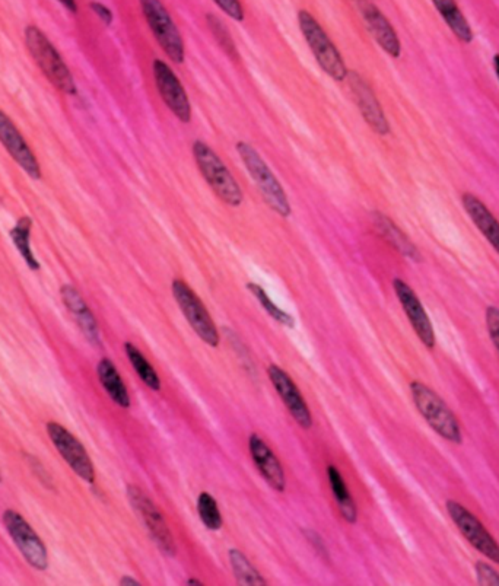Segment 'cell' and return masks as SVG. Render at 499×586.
<instances>
[{
	"instance_id": "obj_1",
	"label": "cell",
	"mask_w": 499,
	"mask_h": 586,
	"mask_svg": "<svg viewBox=\"0 0 499 586\" xmlns=\"http://www.w3.org/2000/svg\"><path fill=\"white\" fill-rule=\"evenodd\" d=\"M193 156L200 174L205 178L212 191L225 205L238 207L243 203L244 194L240 184L232 177L227 165L218 154L202 140L193 143Z\"/></svg>"
},
{
	"instance_id": "obj_2",
	"label": "cell",
	"mask_w": 499,
	"mask_h": 586,
	"mask_svg": "<svg viewBox=\"0 0 499 586\" xmlns=\"http://www.w3.org/2000/svg\"><path fill=\"white\" fill-rule=\"evenodd\" d=\"M410 393H412L413 403L416 409L422 414L429 426L434 429L438 435L443 436L447 441L460 445L463 442V433L460 429L456 416L434 390L428 385L419 381H413L410 384Z\"/></svg>"
},
{
	"instance_id": "obj_3",
	"label": "cell",
	"mask_w": 499,
	"mask_h": 586,
	"mask_svg": "<svg viewBox=\"0 0 499 586\" xmlns=\"http://www.w3.org/2000/svg\"><path fill=\"white\" fill-rule=\"evenodd\" d=\"M25 43H27L28 52L33 56L34 62L37 63L41 72L46 78L60 91L68 95L76 94V85L73 81L71 70L63 62L60 54L54 49L49 38L44 35L43 31L38 30L34 25H30L25 30Z\"/></svg>"
},
{
	"instance_id": "obj_4",
	"label": "cell",
	"mask_w": 499,
	"mask_h": 586,
	"mask_svg": "<svg viewBox=\"0 0 499 586\" xmlns=\"http://www.w3.org/2000/svg\"><path fill=\"white\" fill-rule=\"evenodd\" d=\"M237 152L243 159L244 165H246L254 183L259 187L260 193L265 197V202L268 203L270 209L278 213L282 218H288L291 215L288 196H286L285 190L282 189L278 178L275 177V174L266 164L265 159L247 142H238Z\"/></svg>"
},
{
	"instance_id": "obj_5",
	"label": "cell",
	"mask_w": 499,
	"mask_h": 586,
	"mask_svg": "<svg viewBox=\"0 0 499 586\" xmlns=\"http://www.w3.org/2000/svg\"><path fill=\"white\" fill-rule=\"evenodd\" d=\"M298 24H300L304 40L307 41L308 47L316 57L320 68L335 81H345L348 69H346L345 62H343L342 54L336 49L335 44L332 43L329 35L326 34L317 19L308 11H300Z\"/></svg>"
},
{
	"instance_id": "obj_6",
	"label": "cell",
	"mask_w": 499,
	"mask_h": 586,
	"mask_svg": "<svg viewBox=\"0 0 499 586\" xmlns=\"http://www.w3.org/2000/svg\"><path fill=\"white\" fill-rule=\"evenodd\" d=\"M141 6L143 17L161 49L174 63H183L186 56L183 38L161 0H141Z\"/></svg>"
},
{
	"instance_id": "obj_7",
	"label": "cell",
	"mask_w": 499,
	"mask_h": 586,
	"mask_svg": "<svg viewBox=\"0 0 499 586\" xmlns=\"http://www.w3.org/2000/svg\"><path fill=\"white\" fill-rule=\"evenodd\" d=\"M173 295L187 323L195 330L197 336L206 345L218 347L221 339H219L214 320L195 291L184 280L176 279L173 282Z\"/></svg>"
},
{
	"instance_id": "obj_8",
	"label": "cell",
	"mask_w": 499,
	"mask_h": 586,
	"mask_svg": "<svg viewBox=\"0 0 499 586\" xmlns=\"http://www.w3.org/2000/svg\"><path fill=\"white\" fill-rule=\"evenodd\" d=\"M2 519L6 531L11 535L12 541L24 559L27 560L28 565L37 570L49 568V554H47L46 546L24 517L18 512L8 509L3 512Z\"/></svg>"
},
{
	"instance_id": "obj_9",
	"label": "cell",
	"mask_w": 499,
	"mask_h": 586,
	"mask_svg": "<svg viewBox=\"0 0 499 586\" xmlns=\"http://www.w3.org/2000/svg\"><path fill=\"white\" fill-rule=\"evenodd\" d=\"M127 498L135 511L138 512L139 517L142 518L143 524L148 528L149 534L152 535L161 552L170 557L176 556V543H174L173 535H171L170 528L162 517L160 509L138 486H132V484L127 486Z\"/></svg>"
},
{
	"instance_id": "obj_10",
	"label": "cell",
	"mask_w": 499,
	"mask_h": 586,
	"mask_svg": "<svg viewBox=\"0 0 499 586\" xmlns=\"http://www.w3.org/2000/svg\"><path fill=\"white\" fill-rule=\"evenodd\" d=\"M447 512L463 537L486 559L499 565V544L485 530L482 522L454 500H447Z\"/></svg>"
},
{
	"instance_id": "obj_11",
	"label": "cell",
	"mask_w": 499,
	"mask_h": 586,
	"mask_svg": "<svg viewBox=\"0 0 499 586\" xmlns=\"http://www.w3.org/2000/svg\"><path fill=\"white\" fill-rule=\"evenodd\" d=\"M47 433L52 439L54 448L62 455L63 460L75 471L76 476L88 483H94L95 470L90 455L84 445L72 435L68 429L56 422L47 423Z\"/></svg>"
},
{
	"instance_id": "obj_12",
	"label": "cell",
	"mask_w": 499,
	"mask_h": 586,
	"mask_svg": "<svg viewBox=\"0 0 499 586\" xmlns=\"http://www.w3.org/2000/svg\"><path fill=\"white\" fill-rule=\"evenodd\" d=\"M154 78L162 101L170 108L171 113L181 121L192 120V105L187 97L186 89L177 78L173 69L160 59L154 60Z\"/></svg>"
},
{
	"instance_id": "obj_13",
	"label": "cell",
	"mask_w": 499,
	"mask_h": 586,
	"mask_svg": "<svg viewBox=\"0 0 499 586\" xmlns=\"http://www.w3.org/2000/svg\"><path fill=\"white\" fill-rule=\"evenodd\" d=\"M349 88H351L352 95H354L355 103H357L365 123L374 130L377 135L386 136L390 133V124L386 119L383 108H381L380 101L375 97L373 88L370 87L367 81L362 78L359 73L354 70H348L346 75Z\"/></svg>"
},
{
	"instance_id": "obj_14",
	"label": "cell",
	"mask_w": 499,
	"mask_h": 586,
	"mask_svg": "<svg viewBox=\"0 0 499 586\" xmlns=\"http://www.w3.org/2000/svg\"><path fill=\"white\" fill-rule=\"evenodd\" d=\"M393 288L394 292H396L397 298H399L400 304H402L403 311L408 315L410 324H412L416 336H418L419 340L424 343L425 347H428V349H434V327H432L427 311H425L424 305L419 301L416 293L413 292V289L410 288L408 283L403 282L402 279H394Z\"/></svg>"
},
{
	"instance_id": "obj_15",
	"label": "cell",
	"mask_w": 499,
	"mask_h": 586,
	"mask_svg": "<svg viewBox=\"0 0 499 586\" xmlns=\"http://www.w3.org/2000/svg\"><path fill=\"white\" fill-rule=\"evenodd\" d=\"M354 3L378 46L393 59H399L402 54V44L389 19L384 17L383 12L368 0H354Z\"/></svg>"
},
{
	"instance_id": "obj_16",
	"label": "cell",
	"mask_w": 499,
	"mask_h": 586,
	"mask_svg": "<svg viewBox=\"0 0 499 586\" xmlns=\"http://www.w3.org/2000/svg\"><path fill=\"white\" fill-rule=\"evenodd\" d=\"M268 375L291 416L297 420L301 428L310 429L313 426V416L305 403L303 394L300 393L292 378L286 374L284 369L276 365L269 366Z\"/></svg>"
},
{
	"instance_id": "obj_17",
	"label": "cell",
	"mask_w": 499,
	"mask_h": 586,
	"mask_svg": "<svg viewBox=\"0 0 499 586\" xmlns=\"http://www.w3.org/2000/svg\"><path fill=\"white\" fill-rule=\"evenodd\" d=\"M0 143L5 146L8 154L15 159V162L25 173L34 180L41 178L40 164H38L36 155L22 138L14 121L9 119L2 110H0Z\"/></svg>"
},
{
	"instance_id": "obj_18",
	"label": "cell",
	"mask_w": 499,
	"mask_h": 586,
	"mask_svg": "<svg viewBox=\"0 0 499 586\" xmlns=\"http://www.w3.org/2000/svg\"><path fill=\"white\" fill-rule=\"evenodd\" d=\"M249 448L251 458H253L257 470L265 477L269 486L273 490H276V492H285L286 480L284 468H282L278 457L273 454L268 444L257 433H253L249 439Z\"/></svg>"
},
{
	"instance_id": "obj_19",
	"label": "cell",
	"mask_w": 499,
	"mask_h": 586,
	"mask_svg": "<svg viewBox=\"0 0 499 586\" xmlns=\"http://www.w3.org/2000/svg\"><path fill=\"white\" fill-rule=\"evenodd\" d=\"M60 295H62L66 308L71 312L72 317L75 318L76 323H78L85 337L90 340L92 345L100 346V330H98L97 321H95L94 314H92L88 305L85 304L81 293L76 291L71 285H63L62 289H60Z\"/></svg>"
},
{
	"instance_id": "obj_20",
	"label": "cell",
	"mask_w": 499,
	"mask_h": 586,
	"mask_svg": "<svg viewBox=\"0 0 499 586\" xmlns=\"http://www.w3.org/2000/svg\"><path fill=\"white\" fill-rule=\"evenodd\" d=\"M462 205L469 218L472 219L473 224H475L476 228L485 237V240L499 254V222L492 215L491 210L486 207L485 203L478 196L472 193L463 194Z\"/></svg>"
},
{
	"instance_id": "obj_21",
	"label": "cell",
	"mask_w": 499,
	"mask_h": 586,
	"mask_svg": "<svg viewBox=\"0 0 499 586\" xmlns=\"http://www.w3.org/2000/svg\"><path fill=\"white\" fill-rule=\"evenodd\" d=\"M98 378H100L101 385L104 390L107 391L108 396L111 400L122 407V409H129L130 397L127 393L125 382L120 377L119 371H117L114 363L110 359H101L97 366Z\"/></svg>"
},
{
	"instance_id": "obj_22",
	"label": "cell",
	"mask_w": 499,
	"mask_h": 586,
	"mask_svg": "<svg viewBox=\"0 0 499 586\" xmlns=\"http://www.w3.org/2000/svg\"><path fill=\"white\" fill-rule=\"evenodd\" d=\"M432 3L437 8L438 14L446 21L451 33L456 35L464 44L472 43V27L464 17L462 9L459 8L456 0H432Z\"/></svg>"
},
{
	"instance_id": "obj_23",
	"label": "cell",
	"mask_w": 499,
	"mask_h": 586,
	"mask_svg": "<svg viewBox=\"0 0 499 586\" xmlns=\"http://www.w3.org/2000/svg\"><path fill=\"white\" fill-rule=\"evenodd\" d=\"M374 224L377 226L378 232L386 238L394 248L400 251L403 256L409 257L412 260H419L421 254L416 250L415 245L410 242L409 238L393 224L392 219L387 216L375 213Z\"/></svg>"
},
{
	"instance_id": "obj_24",
	"label": "cell",
	"mask_w": 499,
	"mask_h": 586,
	"mask_svg": "<svg viewBox=\"0 0 499 586\" xmlns=\"http://www.w3.org/2000/svg\"><path fill=\"white\" fill-rule=\"evenodd\" d=\"M327 477H329L330 487H332L333 495H335L336 502H338L340 514L349 524H355L358 519L357 506H355L354 499L349 493L342 474L339 473L338 468L335 466H329L327 467Z\"/></svg>"
},
{
	"instance_id": "obj_25",
	"label": "cell",
	"mask_w": 499,
	"mask_h": 586,
	"mask_svg": "<svg viewBox=\"0 0 499 586\" xmlns=\"http://www.w3.org/2000/svg\"><path fill=\"white\" fill-rule=\"evenodd\" d=\"M31 229H33V221L30 218H21L17 225L9 232V237L14 241L18 253L21 254L30 270H40V263H38L36 256H34L33 248H31Z\"/></svg>"
},
{
	"instance_id": "obj_26",
	"label": "cell",
	"mask_w": 499,
	"mask_h": 586,
	"mask_svg": "<svg viewBox=\"0 0 499 586\" xmlns=\"http://www.w3.org/2000/svg\"><path fill=\"white\" fill-rule=\"evenodd\" d=\"M125 350L127 358H129V361L132 363L133 369H135L139 378H141V380L145 382V385H148L151 390L160 391V377H158L157 371L152 368L148 359L142 355L141 350H139L138 347L133 346L132 343H126Z\"/></svg>"
},
{
	"instance_id": "obj_27",
	"label": "cell",
	"mask_w": 499,
	"mask_h": 586,
	"mask_svg": "<svg viewBox=\"0 0 499 586\" xmlns=\"http://www.w3.org/2000/svg\"><path fill=\"white\" fill-rule=\"evenodd\" d=\"M230 562L235 578L240 585L265 586L266 581L259 572L251 566L249 559L240 550H230Z\"/></svg>"
},
{
	"instance_id": "obj_28",
	"label": "cell",
	"mask_w": 499,
	"mask_h": 586,
	"mask_svg": "<svg viewBox=\"0 0 499 586\" xmlns=\"http://www.w3.org/2000/svg\"><path fill=\"white\" fill-rule=\"evenodd\" d=\"M197 514H199L200 521L203 522V525L208 530H221L224 521H222L218 503H216V500L209 493H200L199 499H197Z\"/></svg>"
},
{
	"instance_id": "obj_29",
	"label": "cell",
	"mask_w": 499,
	"mask_h": 586,
	"mask_svg": "<svg viewBox=\"0 0 499 586\" xmlns=\"http://www.w3.org/2000/svg\"><path fill=\"white\" fill-rule=\"evenodd\" d=\"M247 289L259 299L260 304H262V307L265 308L266 312H268L273 320L278 321L279 324L288 328L295 327V320L292 318V315H289L288 312L282 311L281 308L276 307L262 286L256 285V283H249Z\"/></svg>"
},
{
	"instance_id": "obj_30",
	"label": "cell",
	"mask_w": 499,
	"mask_h": 586,
	"mask_svg": "<svg viewBox=\"0 0 499 586\" xmlns=\"http://www.w3.org/2000/svg\"><path fill=\"white\" fill-rule=\"evenodd\" d=\"M209 27H211L212 33L215 34L216 40L219 41L222 47L227 50V53H234V43H232L230 34H228L227 28L222 25V22L214 15H208Z\"/></svg>"
},
{
	"instance_id": "obj_31",
	"label": "cell",
	"mask_w": 499,
	"mask_h": 586,
	"mask_svg": "<svg viewBox=\"0 0 499 586\" xmlns=\"http://www.w3.org/2000/svg\"><path fill=\"white\" fill-rule=\"evenodd\" d=\"M476 576H478L479 585L499 586V573L492 569L486 563H476Z\"/></svg>"
},
{
	"instance_id": "obj_32",
	"label": "cell",
	"mask_w": 499,
	"mask_h": 586,
	"mask_svg": "<svg viewBox=\"0 0 499 586\" xmlns=\"http://www.w3.org/2000/svg\"><path fill=\"white\" fill-rule=\"evenodd\" d=\"M218 8L234 19V21L241 22L244 19V9L240 0H214Z\"/></svg>"
},
{
	"instance_id": "obj_33",
	"label": "cell",
	"mask_w": 499,
	"mask_h": 586,
	"mask_svg": "<svg viewBox=\"0 0 499 586\" xmlns=\"http://www.w3.org/2000/svg\"><path fill=\"white\" fill-rule=\"evenodd\" d=\"M486 327H488L489 336L497 347L499 352V310L495 307H489L486 310Z\"/></svg>"
},
{
	"instance_id": "obj_34",
	"label": "cell",
	"mask_w": 499,
	"mask_h": 586,
	"mask_svg": "<svg viewBox=\"0 0 499 586\" xmlns=\"http://www.w3.org/2000/svg\"><path fill=\"white\" fill-rule=\"evenodd\" d=\"M91 9L104 24L111 25V22H113V12L107 6H104L103 3L92 2Z\"/></svg>"
},
{
	"instance_id": "obj_35",
	"label": "cell",
	"mask_w": 499,
	"mask_h": 586,
	"mask_svg": "<svg viewBox=\"0 0 499 586\" xmlns=\"http://www.w3.org/2000/svg\"><path fill=\"white\" fill-rule=\"evenodd\" d=\"M31 468H33L34 473L37 474L38 479L41 480L44 484L47 482L52 483V477L47 474V471H44L43 466H41L40 461L37 458L30 457Z\"/></svg>"
},
{
	"instance_id": "obj_36",
	"label": "cell",
	"mask_w": 499,
	"mask_h": 586,
	"mask_svg": "<svg viewBox=\"0 0 499 586\" xmlns=\"http://www.w3.org/2000/svg\"><path fill=\"white\" fill-rule=\"evenodd\" d=\"M304 533L307 535V540L311 541V544H313V547L317 552L326 553V546H324L323 540H321L319 534L313 533V531H304Z\"/></svg>"
},
{
	"instance_id": "obj_37",
	"label": "cell",
	"mask_w": 499,
	"mask_h": 586,
	"mask_svg": "<svg viewBox=\"0 0 499 586\" xmlns=\"http://www.w3.org/2000/svg\"><path fill=\"white\" fill-rule=\"evenodd\" d=\"M59 2L62 3V5L65 6V8L68 9L69 12H72V14H76V12H78L76 0H59Z\"/></svg>"
},
{
	"instance_id": "obj_38",
	"label": "cell",
	"mask_w": 499,
	"mask_h": 586,
	"mask_svg": "<svg viewBox=\"0 0 499 586\" xmlns=\"http://www.w3.org/2000/svg\"><path fill=\"white\" fill-rule=\"evenodd\" d=\"M120 585H123V586H139L141 584H139V582L136 581V579L127 578V576H125V578L120 579Z\"/></svg>"
},
{
	"instance_id": "obj_39",
	"label": "cell",
	"mask_w": 499,
	"mask_h": 586,
	"mask_svg": "<svg viewBox=\"0 0 499 586\" xmlns=\"http://www.w3.org/2000/svg\"><path fill=\"white\" fill-rule=\"evenodd\" d=\"M494 69H495V75H497V78L499 81V54H495V56H494Z\"/></svg>"
},
{
	"instance_id": "obj_40",
	"label": "cell",
	"mask_w": 499,
	"mask_h": 586,
	"mask_svg": "<svg viewBox=\"0 0 499 586\" xmlns=\"http://www.w3.org/2000/svg\"><path fill=\"white\" fill-rule=\"evenodd\" d=\"M187 584H189V585H193V586H196V585H197V586H200V585H202V582L195 581V579H190V581H189V582H187Z\"/></svg>"
},
{
	"instance_id": "obj_41",
	"label": "cell",
	"mask_w": 499,
	"mask_h": 586,
	"mask_svg": "<svg viewBox=\"0 0 499 586\" xmlns=\"http://www.w3.org/2000/svg\"><path fill=\"white\" fill-rule=\"evenodd\" d=\"M0 482H2V476H0Z\"/></svg>"
}]
</instances>
